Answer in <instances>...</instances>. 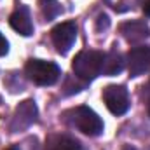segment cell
Listing matches in <instances>:
<instances>
[{
  "instance_id": "7",
  "label": "cell",
  "mask_w": 150,
  "mask_h": 150,
  "mask_svg": "<svg viewBox=\"0 0 150 150\" xmlns=\"http://www.w3.org/2000/svg\"><path fill=\"white\" fill-rule=\"evenodd\" d=\"M150 67V45H136L127 54V68L131 77L143 75Z\"/></svg>"
},
{
  "instance_id": "18",
  "label": "cell",
  "mask_w": 150,
  "mask_h": 150,
  "mask_svg": "<svg viewBox=\"0 0 150 150\" xmlns=\"http://www.w3.org/2000/svg\"><path fill=\"white\" fill-rule=\"evenodd\" d=\"M7 150H14V149H7Z\"/></svg>"
},
{
  "instance_id": "14",
  "label": "cell",
  "mask_w": 150,
  "mask_h": 150,
  "mask_svg": "<svg viewBox=\"0 0 150 150\" xmlns=\"http://www.w3.org/2000/svg\"><path fill=\"white\" fill-rule=\"evenodd\" d=\"M9 52V42L5 40V37L0 33V56H5Z\"/></svg>"
},
{
  "instance_id": "13",
  "label": "cell",
  "mask_w": 150,
  "mask_h": 150,
  "mask_svg": "<svg viewBox=\"0 0 150 150\" xmlns=\"http://www.w3.org/2000/svg\"><path fill=\"white\" fill-rule=\"evenodd\" d=\"M108 25H110L108 16H107V14H100V16H98V19H96V30H98V32H101L103 28H108Z\"/></svg>"
},
{
  "instance_id": "12",
  "label": "cell",
  "mask_w": 150,
  "mask_h": 150,
  "mask_svg": "<svg viewBox=\"0 0 150 150\" xmlns=\"http://www.w3.org/2000/svg\"><path fill=\"white\" fill-rule=\"evenodd\" d=\"M38 7H40V12L42 16L47 19V21H52L54 18H58L61 14V5L58 0H38Z\"/></svg>"
},
{
  "instance_id": "17",
  "label": "cell",
  "mask_w": 150,
  "mask_h": 150,
  "mask_svg": "<svg viewBox=\"0 0 150 150\" xmlns=\"http://www.w3.org/2000/svg\"><path fill=\"white\" fill-rule=\"evenodd\" d=\"M149 115H150V101H149Z\"/></svg>"
},
{
  "instance_id": "1",
  "label": "cell",
  "mask_w": 150,
  "mask_h": 150,
  "mask_svg": "<svg viewBox=\"0 0 150 150\" xmlns=\"http://www.w3.org/2000/svg\"><path fill=\"white\" fill-rule=\"evenodd\" d=\"M65 122L77 127L87 136H100L103 133V120L89 107H75L63 113Z\"/></svg>"
},
{
  "instance_id": "2",
  "label": "cell",
  "mask_w": 150,
  "mask_h": 150,
  "mask_svg": "<svg viewBox=\"0 0 150 150\" xmlns=\"http://www.w3.org/2000/svg\"><path fill=\"white\" fill-rule=\"evenodd\" d=\"M103 61H105V54L101 51L86 49L80 51L74 58L72 70L75 72V77L89 82L103 72Z\"/></svg>"
},
{
  "instance_id": "11",
  "label": "cell",
  "mask_w": 150,
  "mask_h": 150,
  "mask_svg": "<svg viewBox=\"0 0 150 150\" xmlns=\"http://www.w3.org/2000/svg\"><path fill=\"white\" fill-rule=\"evenodd\" d=\"M124 70V56L117 51L112 49L108 54H105V61H103V74L107 75H117Z\"/></svg>"
},
{
  "instance_id": "5",
  "label": "cell",
  "mask_w": 150,
  "mask_h": 150,
  "mask_svg": "<svg viewBox=\"0 0 150 150\" xmlns=\"http://www.w3.org/2000/svg\"><path fill=\"white\" fill-rule=\"evenodd\" d=\"M51 38H52L56 51L59 54H67L77 38V25L74 21H65V23L56 25L51 32Z\"/></svg>"
},
{
  "instance_id": "6",
  "label": "cell",
  "mask_w": 150,
  "mask_h": 150,
  "mask_svg": "<svg viewBox=\"0 0 150 150\" xmlns=\"http://www.w3.org/2000/svg\"><path fill=\"white\" fill-rule=\"evenodd\" d=\"M35 120H37V105H35V101L33 100H25L14 110L12 120H11V131L18 133V131L28 129Z\"/></svg>"
},
{
  "instance_id": "8",
  "label": "cell",
  "mask_w": 150,
  "mask_h": 150,
  "mask_svg": "<svg viewBox=\"0 0 150 150\" xmlns=\"http://www.w3.org/2000/svg\"><path fill=\"white\" fill-rule=\"evenodd\" d=\"M9 25L23 37H30L33 33V23L30 16V9L26 5H19L9 18Z\"/></svg>"
},
{
  "instance_id": "15",
  "label": "cell",
  "mask_w": 150,
  "mask_h": 150,
  "mask_svg": "<svg viewBox=\"0 0 150 150\" xmlns=\"http://www.w3.org/2000/svg\"><path fill=\"white\" fill-rule=\"evenodd\" d=\"M142 9H143V12L147 16H150V0H143L142 2Z\"/></svg>"
},
{
  "instance_id": "9",
  "label": "cell",
  "mask_w": 150,
  "mask_h": 150,
  "mask_svg": "<svg viewBox=\"0 0 150 150\" xmlns=\"http://www.w3.org/2000/svg\"><path fill=\"white\" fill-rule=\"evenodd\" d=\"M120 33L122 37L126 38L129 44H136V42H142L150 35V28L149 25L142 19H134V21H126L120 25Z\"/></svg>"
},
{
  "instance_id": "3",
  "label": "cell",
  "mask_w": 150,
  "mask_h": 150,
  "mask_svg": "<svg viewBox=\"0 0 150 150\" xmlns=\"http://www.w3.org/2000/svg\"><path fill=\"white\" fill-rule=\"evenodd\" d=\"M26 77L37 84V86H52L58 82L61 70L56 63L52 61H44V59H30L25 67Z\"/></svg>"
},
{
  "instance_id": "10",
  "label": "cell",
  "mask_w": 150,
  "mask_h": 150,
  "mask_svg": "<svg viewBox=\"0 0 150 150\" xmlns=\"http://www.w3.org/2000/svg\"><path fill=\"white\" fill-rule=\"evenodd\" d=\"M44 150H84V149H82V145L75 138L68 136V134L58 133V134L47 136Z\"/></svg>"
},
{
  "instance_id": "16",
  "label": "cell",
  "mask_w": 150,
  "mask_h": 150,
  "mask_svg": "<svg viewBox=\"0 0 150 150\" xmlns=\"http://www.w3.org/2000/svg\"><path fill=\"white\" fill-rule=\"evenodd\" d=\"M124 150H134V149H131V147H124Z\"/></svg>"
},
{
  "instance_id": "4",
  "label": "cell",
  "mask_w": 150,
  "mask_h": 150,
  "mask_svg": "<svg viewBox=\"0 0 150 150\" xmlns=\"http://www.w3.org/2000/svg\"><path fill=\"white\" fill-rule=\"evenodd\" d=\"M103 101L113 115H124L129 108V94L124 86H107L103 89Z\"/></svg>"
}]
</instances>
